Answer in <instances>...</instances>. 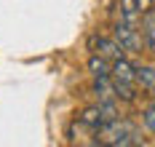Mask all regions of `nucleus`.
I'll use <instances>...</instances> for the list:
<instances>
[{"mask_svg": "<svg viewBox=\"0 0 155 147\" xmlns=\"http://www.w3.org/2000/svg\"><path fill=\"white\" fill-rule=\"evenodd\" d=\"M94 142L96 145H110V147H131V145H144L142 131L131 123V120H120V115L115 120H107L102 129L94 131Z\"/></svg>", "mask_w": 155, "mask_h": 147, "instance_id": "f257e3e1", "label": "nucleus"}, {"mask_svg": "<svg viewBox=\"0 0 155 147\" xmlns=\"http://www.w3.org/2000/svg\"><path fill=\"white\" fill-rule=\"evenodd\" d=\"M86 48L91 51V54H99V56H104V59H120L126 56V48L115 40V38H107V35H99V32H91L88 35V40H86Z\"/></svg>", "mask_w": 155, "mask_h": 147, "instance_id": "f03ea898", "label": "nucleus"}, {"mask_svg": "<svg viewBox=\"0 0 155 147\" xmlns=\"http://www.w3.org/2000/svg\"><path fill=\"white\" fill-rule=\"evenodd\" d=\"M112 38L126 48V54L128 51H142V32H139L137 24H128L123 19H118L112 24Z\"/></svg>", "mask_w": 155, "mask_h": 147, "instance_id": "7ed1b4c3", "label": "nucleus"}, {"mask_svg": "<svg viewBox=\"0 0 155 147\" xmlns=\"http://www.w3.org/2000/svg\"><path fill=\"white\" fill-rule=\"evenodd\" d=\"M139 32H142V48L147 54H155V8L142 14Z\"/></svg>", "mask_w": 155, "mask_h": 147, "instance_id": "20e7f679", "label": "nucleus"}, {"mask_svg": "<svg viewBox=\"0 0 155 147\" xmlns=\"http://www.w3.org/2000/svg\"><path fill=\"white\" fill-rule=\"evenodd\" d=\"M110 78H112V80H123V83H137V64H134V62H128L126 56L112 59Z\"/></svg>", "mask_w": 155, "mask_h": 147, "instance_id": "39448f33", "label": "nucleus"}, {"mask_svg": "<svg viewBox=\"0 0 155 147\" xmlns=\"http://www.w3.org/2000/svg\"><path fill=\"white\" fill-rule=\"evenodd\" d=\"M78 118H80V123H83L88 131H96V129H102V126H104V115H102V110H99V104L86 107Z\"/></svg>", "mask_w": 155, "mask_h": 147, "instance_id": "423d86ee", "label": "nucleus"}, {"mask_svg": "<svg viewBox=\"0 0 155 147\" xmlns=\"http://www.w3.org/2000/svg\"><path fill=\"white\" fill-rule=\"evenodd\" d=\"M88 72H91V78H110V70H112V62L104 59V56H99V54H91L88 56Z\"/></svg>", "mask_w": 155, "mask_h": 147, "instance_id": "0eeeda50", "label": "nucleus"}, {"mask_svg": "<svg viewBox=\"0 0 155 147\" xmlns=\"http://www.w3.org/2000/svg\"><path fill=\"white\" fill-rule=\"evenodd\" d=\"M137 86L144 91L155 86V64H137Z\"/></svg>", "mask_w": 155, "mask_h": 147, "instance_id": "6e6552de", "label": "nucleus"}, {"mask_svg": "<svg viewBox=\"0 0 155 147\" xmlns=\"http://www.w3.org/2000/svg\"><path fill=\"white\" fill-rule=\"evenodd\" d=\"M112 88H115V99L120 102H137V83H123V80H112Z\"/></svg>", "mask_w": 155, "mask_h": 147, "instance_id": "1a4fd4ad", "label": "nucleus"}, {"mask_svg": "<svg viewBox=\"0 0 155 147\" xmlns=\"http://www.w3.org/2000/svg\"><path fill=\"white\" fill-rule=\"evenodd\" d=\"M142 123H144V129L150 131V134H155V104L142 110Z\"/></svg>", "mask_w": 155, "mask_h": 147, "instance_id": "9d476101", "label": "nucleus"}, {"mask_svg": "<svg viewBox=\"0 0 155 147\" xmlns=\"http://www.w3.org/2000/svg\"><path fill=\"white\" fill-rule=\"evenodd\" d=\"M155 0H137V8H139V14H144V11H150L153 8Z\"/></svg>", "mask_w": 155, "mask_h": 147, "instance_id": "9b49d317", "label": "nucleus"}, {"mask_svg": "<svg viewBox=\"0 0 155 147\" xmlns=\"http://www.w3.org/2000/svg\"><path fill=\"white\" fill-rule=\"evenodd\" d=\"M150 96H153V102H155V86H153V88H150Z\"/></svg>", "mask_w": 155, "mask_h": 147, "instance_id": "f8f14e48", "label": "nucleus"}]
</instances>
